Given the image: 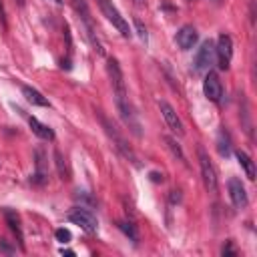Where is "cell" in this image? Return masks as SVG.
Here are the masks:
<instances>
[{
    "label": "cell",
    "mask_w": 257,
    "mask_h": 257,
    "mask_svg": "<svg viewBox=\"0 0 257 257\" xmlns=\"http://www.w3.org/2000/svg\"><path fill=\"white\" fill-rule=\"evenodd\" d=\"M96 116H98V120H100V124H102V128H104V133L108 135V139L112 141V145L116 147V151L124 157V159H128L131 163H135L137 167H139V161H137V155H135V151H133V147L126 143V139L118 133V128L102 114V110H96Z\"/></svg>",
    "instance_id": "obj_1"
},
{
    "label": "cell",
    "mask_w": 257,
    "mask_h": 257,
    "mask_svg": "<svg viewBox=\"0 0 257 257\" xmlns=\"http://www.w3.org/2000/svg\"><path fill=\"white\" fill-rule=\"evenodd\" d=\"M72 6H74L76 14L80 16V20H82V24H84V30H86V36H88L92 48H94L98 54H104V48H102V44H100V40H98V36H96V28H94V24H92V18H90L86 0H72Z\"/></svg>",
    "instance_id": "obj_2"
},
{
    "label": "cell",
    "mask_w": 257,
    "mask_h": 257,
    "mask_svg": "<svg viewBox=\"0 0 257 257\" xmlns=\"http://www.w3.org/2000/svg\"><path fill=\"white\" fill-rule=\"evenodd\" d=\"M98 6L102 10V14L106 16V20L120 32V36L124 38H131V28H128V22L124 20V16H120V12L116 10V6L112 4V0H98Z\"/></svg>",
    "instance_id": "obj_3"
},
{
    "label": "cell",
    "mask_w": 257,
    "mask_h": 257,
    "mask_svg": "<svg viewBox=\"0 0 257 257\" xmlns=\"http://www.w3.org/2000/svg\"><path fill=\"white\" fill-rule=\"evenodd\" d=\"M68 221L70 223H74V225H78L82 231H86V233H94L96 229H98V221H96V217L86 209V207H74V209H70L68 211Z\"/></svg>",
    "instance_id": "obj_4"
},
{
    "label": "cell",
    "mask_w": 257,
    "mask_h": 257,
    "mask_svg": "<svg viewBox=\"0 0 257 257\" xmlns=\"http://www.w3.org/2000/svg\"><path fill=\"white\" fill-rule=\"evenodd\" d=\"M215 56H217V64L221 70H227L229 64H231V58H233V40L229 34L221 32L219 38H217V44H215Z\"/></svg>",
    "instance_id": "obj_5"
},
{
    "label": "cell",
    "mask_w": 257,
    "mask_h": 257,
    "mask_svg": "<svg viewBox=\"0 0 257 257\" xmlns=\"http://www.w3.org/2000/svg\"><path fill=\"white\" fill-rule=\"evenodd\" d=\"M199 167H201V177H203L205 189L209 193H217V189H219L217 173H215V167H213V163L209 161V157L203 149H199Z\"/></svg>",
    "instance_id": "obj_6"
},
{
    "label": "cell",
    "mask_w": 257,
    "mask_h": 257,
    "mask_svg": "<svg viewBox=\"0 0 257 257\" xmlns=\"http://www.w3.org/2000/svg\"><path fill=\"white\" fill-rule=\"evenodd\" d=\"M213 60H215V44L211 42V40H205L201 46H199V50H197V54H195V70L197 72H207V70H211V64H213Z\"/></svg>",
    "instance_id": "obj_7"
},
{
    "label": "cell",
    "mask_w": 257,
    "mask_h": 257,
    "mask_svg": "<svg viewBox=\"0 0 257 257\" xmlns=\"http://www.w3.org/2000/svg\"><path fill=\"white\" fill-rule=\"evenodd\" d=\"M106 72H108L110 82H112L114 98H116V96H126L124 76H122V70H120V66H118V62H116L114 58H108V60H106Z\"/></svg>",
    "instance_id": "obj_8"
},
{
    "label": "cell",
    "mask_w": 257,
    "mask_h": 257,
    "mask_svg": "<svg viewBox=\"0 0 257 257\" xmlns=\"http://www.w3.org/2000/svg\"><path fill=\"white\" fill-rule=\"evenodd\" d=\"M203 92L211 102H219L223 96V84L219 80V74L213 70H207L205 80H203Z\"/></svg>",
    "instance_id": "obj_9"
},
{
    "label": "cell",
    "mask_w": 257,
    "mask_h": 257,
    "mask_svg": "<svg viewBox=\"0 0 257 257\" xmlns=\"http://www.w3.org/2000/svg\"><path fill=\"white\" fill-rule=\"evenodd\" d=\"M229 197H231V203L237 207V209H245L249 205V197H247V191H245V185L241 183V179L237 177H231L229 183Z\"/></svg>",
    "instance_id": "obj_10"
},
{
    "label": "cell",
    "mask_w": 257,
    "mask_h": 257,
    "mask_svg": "<svg viewBox=\"0 0 257 257\" xmlns=\"http://www.w3.org/2000/svg\"><path fill=\"white\" fill-rule=\"evenodd\" d=\"M159 108H161V114H163V118H165L167 126H169L175 135L183 137V135H185V128H183V122H181L179 114L175 112V108H173L167 100H159Z\"/></svg>",
    "instance_id": "obj_11"
},
{
    "label": "cell",
    "mask_w": 257,
    "mask_h": 257,
    "mask_svg": "<svg viewBox=\"0 0 257 257\" xmlns=\"http://www.w3.org/2000/svg\"><path fill=\"white\" fill-rule=\"evenodd\" d=\"M175 40H177V44H179V48H181V50H191V48L197 44L199 34H197V30H195L191 24H185V26H181V28H179V32H177Z\"/></svg>",
    "instance_id": "obj_12"
},
{
    "label": "cell",
    "mask_w": 257,
    "mask_h": 257,
    "mask_svg": "<svg viewBox=\"0 0 257 257\" xmlns=\"http://www.w3.org/2000/svg\"><path fill=\"white\" fill-rule=\"evenodd\" d=\"M28 124H30L32 133H34L36 137H40V139H44V141H54V131H52L50 126L42 124L36 116H28Z\"/></svg>",
    "instance_id": "obj_13"
},
{
    "label": "cell",
    "mask_w": 257,
    "mask_h": 257,
    "mask_svg": "<svg viewBox=\"0 0 257 257\" xmlns=\"http://www.w3.org/2000/svg\"><path fill=\"white\" fill-rule=\"evenodd\" d=\"M22 94H24V98H26L30 104H34V106H50L48 98L42 96V94H40L36 88H32V86H22Z\"/></svg>",
    "instance_id": "obj_14"
},
{
    "label": "cell",
    "mask_w": 257,
    "mask_h": 257,
    "mask_svg": "<svg viewBox=\"0 0 257 257\" xmlns=\"http://www.w3.org/2000/svg\"><path fill=\"white\" fill-rule=\"evenodd\" d=\"M235 157H237V161H239V165L245 169V175H247V179H255V163H253V159L245 153V151H237L235 153Z\"/></svg>",
    "instance_id": "obj_15"
},
{
    "label": "cell",
    "mask_w": 257,
    "mask_h": 257,
    "mask_svg": "<svg viewBox=\"0 0 257 257\" xmlns=\"http://www.w3.org/2000/svg\"><path fill=\"white\" fill-rule=\"evenodd\" d=\"M4 219H6L8 227L12 229V233L18 237V241H20V245H22V229H20V219H18V215H16L14 211L6 209V211H4Z\"/></svg>",
    "instance_id": "obj_16"
},
{
    "label": "cell",
    "mask_w": 257,
    "mask_h": 257,
    "mask_svg": "<svg viewBox=\"0 0 257 257\" xmlns=\"http://www.w3.org/2000/svg\"><path fill=\"white\" fill-rule=\"evenodd\" d=\"M54 165H56V171L60 175L62 181H68L70 179V173H68V167H66V159L62 157V153L58 149H54Z\"/></svg>",
    "instance_id": "obj_17"
},
{
    "label": "cell",
    "mask_w": 257,
    "mask_h": 257,
    "mask_svg": "<svg viewBox=\"0 0 257 257\" xmlns=\"http://www.w3.org/2000/svg\"><path fill=\"white\" fill-rule=\"evenodd\" d=\"M217 149H219V155H221V157H229V153H231V139H229V135H227L225 131L219 133Z\"/></svg>",
    "instance_id": "obj_18"
},
{
    "label": "cell",
    "mask_w": 257,
    "mask_h": 257,
    "mask_svg": "<svg viewBox=\"0 0 257 257\" xmlns=\"http://www.w3.org/2000/svg\"><path fill=\"white\" fill-rule=\"evenodd\" d=\"M118 229L133 241V243H137L139 241V233H137V227L131 223V221H118Z\"/></svg>",
    "instance_id": "obj_19"
},
{
    "label": "cell",
    "mask_w": 257,
    "mask_h": 257,
    "mask_svg": "<svg viewBox=\"0 0 257 257\" xmlns=\"http://www.w3.org/2000/svg\"><path fill=\"white\" fill-rule=\"evenodd\" d=\"M163 141H165V145L169 147V151H171V153H173V155H175L179 161L187 163V161H185V155H183V151H181V147H179V143H177L173 137H167V135H165V137H163Z\"/></svg>",
    "instance_id": "obj_20"
},
{
    "label": "cell",
    "mask_w": 257,
    "mask_h": 257,
    "mask_svg": "<svg viewBox=\"0 0 257 257\" xmlns=\"http://www.w3.org/2000/svg\"><path fill=\"white\" fill-rule=\"evenodd\" d=\"M54 237H56L60 243H68V241H70V231L64 229V227H60V229L54 231Z\"/></svg>",
    "instance_id": "obj_21"
},
{
    "label": "cell",
    "mask_w": 257,
    "mask_h": 257,
    "mask_svg": "<svg viewBox=\"0 0 257 257\" xmlns=\"http://www.w3.org/2000/svg\"><path fill=\"white\" fill-rule=\"evenodd\" d=\"M135 28H137V34L141 36V40H143V42H147V40H149V34H147V28L143 26V22H141L139 18L135 20Z\"/></svg>",
    "instance_id": "obj_22"
},
{
    "label": "cell",
    "mask_w": 257,
    "mask_h": 257,
    "mask_svg": "<svg viewBox=\"0 0 257 257\" xmlns=\"http://www.w3.org/2000/svg\"><path fill=\"white\" fill-rule=\"evenodd\" d=\"M76 199H80V201H84V203H90V205L94 203V199H92V197H90V195H88L86 191H78V195H76Z\"/></svg>",
    "instance_id": "obj_23"
},
{
    "label": "cell",
    "mask_w": 257,
    "mask_h": 257,
    "mask_svg": "<svg viewBox=\"0 0 257 257\" xmlns=\"http://www.w3.org/2000/svg\"><path fill=\"white\" fill-rule=\"evenodd\" d=\"M0 24L6 28V10H4V2L0 0Z\"/></svg>",
    "instance_id": "obj_24"
},
{
    "label": "cell",
    "mask_w": 257,
    "mask_h": 257,
    "mask_svg": "<svg viewBox=\"0 0 257 257\" xmlns=\"http://www.w3.org/2000/svg\"><path fill=\"white\" fill-rule=\"evenodd\" d=\"M149 177H151V181H155V183H163V181H165L163 173H151Z\"/></svg>",
    "instance_id": "obj_25"
},
{
    "label": "cell",
    "mask_w": 257,
    "mask_h": 257,
    "mask_svg": "<svg viewBox=\"0 0 257 257\" xmlns=\"http://www.w3.org/2000/svg\"><path fill=\"white\" fill-rule=\"evenodd\" d=\"M179 201H181L179 191H171V203H179Z\"/></svg>",
    "instance_id": "obj_26"
},
{
    "label": "cell",
    "mask_w": 257,
    "mask_h": 257,
    "mask_svg": "<svg viewBox=\"0 0 257 257\" xmlns=\"http://www.w3.org/2000/svg\"><path fill=\"white\" fill-rule=\"evenodd\" d=\"M223 255H235V249L231 247V243L227 247H223Z\"/></svg>",
    "instance_id": "obj_27"
},
{
    "label": "cell",
    "mask_w": 257,
    "mask_h": 257,
    "mask_svg": "<svg viewBox=\"0 0 257 257\" xmlns=\"http://www.w3.org/2000/svg\"><path fill=\"white\" fill-rule=\"evenodd\" d=\"M135 6H137V8H143V6H145V0H135Z\"/></svg>",
    "instance_id": "obj_28"
},
{
    "label": "cell",
    "mask_w": 257,
    "mask_h": 257,
    "mask_svg": "<svg viewBox=\"0 0 257 257\" xmlns=\"http://www.w3.org/2000/svg\"><path fill=\"white\" fill-rule=\"evenodd\" d=\"M46 2H52V4H56V6H62L64 0H46Z\"/></svg>",
    "instance_id": "obj_29"
},
{
    "label": "cell",
    "mask_w": 257,
    "mask_h": 257,
    "mask_svg": "<svg viewBox=\"0 0 257 257\" xmlns=\"http://www.w3.org/2000/svg\"><path fill=\"white\" fill-rule=\"evenodd\" d=\"M14 2H16L18 6H24V0H14Z\"/></svg>",
    "instance_id": "obj_30"
}]
</instances>
